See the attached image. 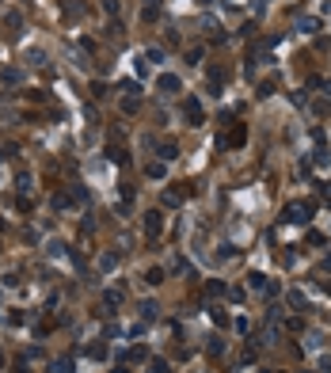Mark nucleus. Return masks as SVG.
Instances as JSON below:
<instances>
[{
  "label": "nucleus",
  "instance_id": "obj_3",
  "mask_svg": "<svg viewBox=\"0 0 331 373\" xmlns=\"http://www.w3.org/2000/svg\"><path fill=\"white\" fill-rule=\"evenodd\" d=\"M244 141H247V130L240 126V122H232V130H228L225 137H221V148H240Z\"/></svg>",
  "mask_w": 331,
  "mask_h": 373
},
{
  "label": "nucleus",
  "instance_id": "obj_21",
  "mask_svg": "<svg viewBox=\"0 0 331 373\" xmlns=\"http://www.w3.org/2000/svg\"><path fill=\"white\" fill-rule=\"evenodd\" d=\"M274 92H278V77H274V80H263V84H259V96H263V99L274 96Z\"/></svg>",
  "mask_w": 331,
  "mask_h": 373
},
{
  "label": "nucleus",
  "instance_id": "obj_20",
  "mask_svg": "<svg viewBox=\"0 0 331 373\" xmlns=\"http://www.w3.org/2000/svg\"><path fill=\"white\" fill-rule=\"evenodd\" d=\"M107 157H111L114 164H130V157H126V148H114V145H111V148H107Z\"/></svg>",
  "mask_w": 331,
  "mask_h": 373
},
{
  "label": "nucleus",
  "instance_id": "obj_31",
  "mask_svg": "<svg viewBox=\"0 0 331 373\" xmlns=\"http://www.w3.org/2000/svg\"><path fill=\"white\" fill-rule=\"evenodd\" d=\"M27 61H35L38 69H42V65H46V53L42 50H31V53H27Z\"/></svg>",
  "mask_w": 331,
  "mask_h": 373
},
{
  "label": "nucleus",
  "instance_id": "obj_4",
  "mask_svg": "<svg viewBox=\"0 0 331 373\" xmlns=\"http://www.w3.org/2000/svg\"><path fill=\"white\" fill-rule=\"evenodd\" d=\"M164 233V213L160 209H148L145 213V236H160Z\"/></svg>",
  "mask_w": 331,
  "mask_h": 373
},
{
  "label": "nucleus",
  "instance_id": "obj_13",
  "mask_svg": "<svg viewBox=\"0 0 331 373\" xmlns=\"http://www.w3.org/2000/svg\"><path fill=\"white\" fill-rule=\"evenodd\" d=\"M141 278H145L148 286H160V282H164V270H160V267H148V270H145Z\"/></svg>",
  "mask_w": 331,
  "mask_h": 373
},
{
  "label": "nucleus",
  "instance_id": "obj_22",
  "mask_svg": "<svg viewBox=\"0 0 331 373\" xmlns=\"http://www.w3.org/2000/svg\"><path fill=\"white\" fill-rule=\"evenodd\" d=\"M65 19H80V0H65Z\"/></svg>",
  "mask_w": 331,
  "mask_h": 373
},
{
  "label": "nucleus",
  "instance_id": "obj_26",
  "mask_svg": "<svg viewBox=\"0 0 331 373\" xmlns=\"http://www.w3.org/2000/svg\"><path fill=\"white\" fill-rule=\"evenodd\" d=\"M289 305H293V309H297V313H301V309H305V293H301V289H293V293H289Z\"/></svg>",
  "mask_w": 331,
  "mask_h": 373
},
{
  "label": "nucleus",
  "instance_id": "obj_16",
  "mask_svg": "<svg viewBox=\"0 0 331 373\" xmlns=\"http://www.w3.org/2000/svg\"><path fill=\"white\" fill-rule=\"evenodd\" d=\"M16 187H19V194H27L31 187H35V179H31L27 172H19V175H16Z\"/></svg>",
  "mask_w": 331,
  "mask_h": 373
},
{
  "label": "nucleus",
  "instance_id": "obj_1",
  "mask_svg": "<svg viewBox=\"0 0 331 373\" xmlns=\"http://www.w3.org/2000/svg\"><path fill=\"white\" fill-rule=\"evenodd\" d=\"M316 206L312 202H289L286 206V221H293V225H305V221H312Z\"/></svg>",
  "mask_w": 331,
  "mask_h": 373
},
{
  "label": "nucleus",
  "instance_id": "obj_27",
  "mask_svg": "<svg viewBox=\"0 0 331 373\" xmlns=\"http://www.w3.org/2000/svg\"><path fill=\"white\" fill-rule=\"evenodd\" d=\"M148 373H172V365L164 358H156V362H148Z\"/></svg>",
  "mask_w": 331,
  "mask_h": 373
},
{
  "label": "nucleus",
  "instance_id": "obj_34",
  "mask_svg": "<svg viewBox=\"0 0 331 373\" xmlns=\"http://www.w3.org/2000/svg\"><path fill=\"white\" fill-rule=\"evenodd\" d=\"M323 92H327V99H331V80H327V84H323Z\"/></svg>",
  "mask_w": 331,
  "mask_h": 373
},
{
  "label": "nucleus",
  "instance_id": "obj_18",
  "mask_svg": "<svg viewBox=\"0 0 331 373\" xmlns=\"http://www.w3.org/2000/svg\"><path fill=\"white\" fill-rule=\"evenodd\" d=\"M0 80H4V84H19L23 72H19V69H0Z\"/></svg>",
  "mask_w": 331,
  "mask_h": 373
},
{
  "label": "nucleus",
  "instance_id": "obj_9",
  "mask_svg": "<svg viewBox=\"0 0 331 373\" xmlns=\"http://www.w3.org/2000/svg\"><path fill=\"white\" fill-rule=\"evenodd\" d=\"M297 31H301V35H316V31H320V19H312V16L297 19Z\"/></svg>",
  "mask_w": 331,
  "mask_h": 373
},
{
  "label": "nucleus",
  "instance_id": "obj_32",
  "mask_svg": "<svg viewBox=\"0 0 331 373\" xmlns=\"http://www.w3.org/2000/svg\"><path fill=\"white\" fill-rule=\"evenodd\" d=\"M145 61H164V50H160V46H152V50L145 53Z\"/></svg>",
  "mask_w": 331,
  "mask_h": 373
},
{
  "label": "nucleus",
  "instance_id": "obj_28",
  "mask_svg": "<svg viewBox=\"0 0 331 373\" xmlns=\"http://www.w3.org/2000/svg\"><path fill=\"white\" fill-rule=\"evenodd\" d=\"M221 80H225V72H221V69H209V88H213V92L221 88Z\"/></svg>",
  "mask_w": 331,
  "mask_h": 373
},
{
  "label": "nucleus",
  "instance_id": "obj_29",
  "mask_svg": "<svg viewBox=\"0 0 331 373\" xmlns=\"http://www.w3.org/2000/svg\"><path fill=\"white\" fill-rule=\"evenodd\" d=\"M137 107H141V103H137V96H126V103H122V111H126V114H137Z\"/></svg>",
  "mask_w": 331,
  "mask_h": 373
},
{
  "label": "nucleus",
  "instance_id": "obj_33",
  "mask_svg": "<svg viewBox=\"0 0 331 373\" xmlns=\"http://www.w3.org/2000/svg\"><path fill=\"white\" fill-rule=\"evenodd\" d=\"M50 373H72V365H69V362H53Z\"/></svg>",
  "mask_w": 331,
  "mask_h": 373
},
{
  "label": "nucleus",
  "instance_id": "obj_2",
  "mask_svg": "<svg viewBox=\"0 0 331 373\" xmlns=\"http://www.w3.org/2000/svg\"><path fill=\"white\" fill-rule=\"evenodd\" d=\"M183 122L187 126H202V122H206V114H202V103L194 96H187L183 99Z\"/></svg>",
  "mask_w": 331,
  "mask_h": 373
},
{
  "label": "nucleus",
  "instance_id": "obj_10",
  "mask_svg": "<svg viewBox=\"0 0 331 373\" xmlns=\"http://www.w3.org/2000/svg\"><path fill=\"white\" fill-rule=\"evenodd\" d=\"M175 157H179V148H175V141H160V160H164V164H172Z\"/></svg>",
  "mask_w": 331,
  "mask_h": 373
},
{
  "label": "nucleus",
  "instance_id": "obj_25",
  "mask_svg": "<svg viewBox=\"0 0 331 373\" xmlns=\"http://www.w3.org/2000/svg\"><path fill=\"white\" fill-rule=\"evenodd\" d=\"M209 358H221V354H225V343H221V339H209Z\"/></svg>",
  "mask_w": 331,
  "mask_h": 373
},
{
  "label": "nucleus",
  "instance_id": "obj_11",
  "mask_svg": "<svg viewBox=\"0 0 331 373\" xmlns=\"http://www.w3.org/2000/svg\"><path fill=\"white\" fill-rule=\"evenodd\" d=\"M99 4H103V16H111V19L122 16V0H99Z\"/></svg>",
  "mask_w": 331,
  "mask_h": 373
},
{
  "label": "nucleus",
  "instance_id": "obj_6",
  "mask_svg": "<svg viewBox=\"0 0 331 373\" xmlns=\"http://www.w3.org/2000/svg\"><path fill=\"white\" fill-rule=\"evenodd\" d=\"M160 12H164V0H145L141 19H145V23H152V19H160Z\"/></svg>",
  "mask_w": 331,
  "mask_h": 373
},
{
  "label": "nucleus",
  "instance_id": "obj_23",
  "mask_svg": "<svg viewBox=\"0 0 331 373\" xmlns=\"http://www.w3.org/2000/svg\"><path fill=\"white\" fill-rule=\"evenodd\" d=\"M88 358H96V362H103V358H107V347H103V343H92V347H88Z\"/></svg>",
  "mask_w": 331,
  "mask_h": 373
},
{
  "label": "nucleus",
  "instance_id": "obj_24",
  "mask_svg": "<svg viewBox=\"0 0 331 373\" xmlns=\"http://www.w3.org/2000/svg\"><path fill=\"white\" fill-rule=\"evenodd\" d=\"M114 263H118V255H114V252H103V255H99V267H103V270H114Z\"/></svg>",
  "mask_w": 331,
  "mask_h": 373
},
{
  "label": "nucleus",
  "instance_id": "obj_5",
  "mask_svg": "<svg viewBox=\"0 0 331 373\" xmlns=\"http://www.w3.org/2000/svg\"><path fill=\"white\" fill-rule=\"evenodd\" d=\"M156 88H160V92H164V96H175V92L183 88V80H179V77H172V72H164V77L156 80Z\"/></svg>",
  "mask_w": 331,
  "mask_h": 373
},
{
  "label": "nucleus",
  "instance_id": "obj_17",
  "mask_svg": "<svg viewBox=\"0 0 331 373\" xmlns=\"http://www.w3.org/2000/svg\"><path fill=\"white\" fill-rule=\"evenodd\" d=\"M209 316H213V324H217V328H228V313H225V309H217V305H213V309H209Z\"/></svg>",
  "mask_w": 331,
  "mask_h": 373
},
{
  "label": "nucleus",
  "instance_id": "obj_8",
  "mask_svg": "<svg viewBox=\"0 0 331 373\" xmlns=\"http://www.w3.org/2000/svg\"><path fill=\"white\" fill-rule=\"evenodd\" d=\"M122 301H126V293H122V289H107V293H103V305L111 309V313H114V309H118Z\"/></svg>",
  "mask_w": 331,
  "mask_h": 373
},
{
  "label": "nucleus",
  "instance_id": "obj_15",
  "mask_svg": "<svg viewBox=\"0 0 331 373\" xmlns=\"http://www.w3.org/2000/svg\"><path fill=\"white\" fill-rule=\"evenodd\" d=\"M141 316H145V320H156V316H160V305L156 301H145V305H141Z\"/></svg>",
  "mask_w": 331,
  "mask_h": 373
},
{
  "label": "nucleus",
  "instance_id": "obj_19",
  "mask_svg": "<svg viewBox=\"0 0 331 373\" xmlns=\"http://www.w3.org/2000/svg\"><path fill=\"white\" fill-rule=\"evenodd\" d=\"M202 53H206L202 46H191V50L183 53V61H187V65H198V61H202Z\"/></svg>",
  "mask_w": 331,
  "mask_h": 373
},
{
  "label": "nucleus",
  "instance_id": "obj_14",
  "mask_svg": "<svg viewBox=\"0 0 331 373\" xmlns=\"http://www.w3.org/2000/svg\"><path fill=\"white\" fill-rule=\"evenodd\" d=\"M164 206H183V191L168 187V191H164Z\"/></svg>",
  "mask_w": 331,
  "mask_h": 373
},
{
  "label": "nucleus",
  "instance_id": "obj_30",
  "mask_svg": "<svg viewBox=\"0 0 331 373\" xmlns=\"http://www.w3.org/2000/svg\"><path fill=\"white\" fill-rule=\"evenodd\" d=\"M206 293H209V297H221V293H225V282H209Z\"/></svg>",
  "mask_w": 331,
  "mask_h": 373
},
{
  "label": "nucleus",
  "instance_id": "obj_12",
  "mask_svg": "<svg viewBox=\"0 0 331 373\" xmlns=\"http://www.w3.org/2000/svg\"><path fill=\"white\" fill-rule=\"evenodd\" d=\"M145 175H148V179H164V175H168V164H164V160H156V164L145 168Z\"/></svg>",
  "mask_w": 331,
  "mask_h": 373
},
{
  "label": "nucleus",
  "instance_id": "obj_7",
  "mask_svg": "<svg viewBox=\"0 0 331 373\" xmlns=\"http://www.w3.org/2000/svg\"><path fill=\"white\" fill-rule=\"evenodd\" d=\"M247 286H252V289H267V293H270V278L263 274V270H252V274H247Z\"/></svg>",
  "mask_w": 331,
  "mask_h": 373
}]
</instances>
